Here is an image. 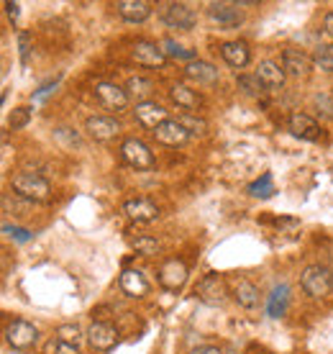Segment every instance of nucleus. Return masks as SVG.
I'll list each match as a JSON object with an SVG mask.
<instances>
[{
	"label": "nucleus",
	"mask_w": 333,
	"mask_h": 354,
	"mask_svg": "<svg viewBox=\"0 0 333 354\" xmlns=\"http://www.w3.org/2000/svg\"><path fill=\"white\" fill-rule=\"evenodd\" d=\"M190 354H223L218 349V346H198V349H193Z\"/></svg>",
	"instance_id": "nucleus-42"
},
{
	"label": "nucleus",
	"mask_w": 333,
	"mask_h": 354,
	"mask_svg": "<svg viewBox=\"0 0 333 354\" xmlns=\"http://www.w3.org/2000/svg\"><path fill=\"white\" fill-rule=\"evenodd\" d=\"M28 118H31V111L28 108H16L13 113H10V129H21V126L28 124Z\"/></svg>",
	"instance_id": "nucleus-38"
},
{
	"label": "nucleus",
	"mask_w": 333,
	"mask_h": 354,
	"mask_svg": "<svg viewBox=\"0 0 333 354\" xmlns=\"http://www.w3.org/2000/svg\"><path fill=\"white\" fill-rule=\"evenodd\" d=\"M126 93L129 97H136V100H144V97H149L154 93V85H151L146 77H131V80L126 82ZM146 103V100H144Z\"/></svg>",
	"instance_id": "nucleus-26"
},
{
	"label": "nucleus",
	"mask_w": 333,
	"mask_h": 354,
	"mask_svg": "<svg viewBox=\"0 0 333 354\" xmlns=\"http://www.w3.org/2000/svg\"><path fill=\"white\" fill-rule=\"evenodd\" d=\"M3 8H6V13L10 16V21H16L18 8H21V6H18V3H10V0H6V3H3Z\"/></svg>",
	"instance_id": "nucleus-41"
},
{
	"label": "nucleus",
	"mask_w": 333,
	"mask_h": 354,
	"mask_svg": "<svg viewBox=\"0 0 333 354\" xmlns=\"http://www.w3.org/2000/svg\"><path fill=\"white\" fill-rule=\"evenodd\" d=\"M226 280L220 277V274H205L200 280V285H198V298H200L202 303H208V306H220V303L226 301Z\"/></svg>",
	"instance_id": "nucleus-7"
},
{
	"label": "nucleus",
	"mask_w": 333,
	"mask_h": 354,
	"mask_svg": "<svg viewBox=\"0 0 333 354\" xmlns=\"http://www.w3.org/2000/svg\"><path fill=\"white\" fill-rule=\"evenodd\" d=\"M54 139H57L61 147H67V149H75V147H79V136L72 131V129H64V126L54 131Z\"/></svg>",
	"instance_id": "nucleus-32"
},
{
	"label": "nucleus",
	"mask_w": 333,
	"mask_h": 354,
	"mask_svg": "<svg viewBox=\"0 0 333 354\" xmlns=\"http://www.w3.org/2000/svg\"><path fill=\"white\" fill-rule=\"evenodd\" d=\"M205 13L213 24L223 28H238L244 24V13H241V3H208Z\"/></svg>",
	"instance_id": "nucleus-3"
},
{
	"label": "nucleus",
	"mask_w": 333,
	"mask_h": 354,
	"mask_svg": "<svg viewBox=\"0 0 333 354\" xmlns=\"http://www.w3.org/2000/svg\"><path fill=\"white\" fill-rule=\"evenodd\" d=\"M10 185H13L18 198H26V201H34V203H46L49 195H52L49 183L41 175H36V172H18V175H13Z\"/></svg>",
	"instance_id": "nucleus-1"
},
{
	"label": "nucleus",
	"mask_w": 333,
	"mask_h": 354,
	"mask_svg": "<svg viewBox=\"0 0 333 354\" xmlns=\"http://www.w3.org/2000/svg\"><path fill=\"white\" fill-rule=\"evenodd\" d=\"M220 57H223L231 67H236V70L246 67V64H249V59H251L249 46H246L244 41H226V44L220 46Z\"/></svg>",
	"instance_id": "nucleus-23"
},
{
	"label": "nucleus",
	"mask_w": 333,
	"mask_h": 354,
	"mask_svg": "<svg viewBox=\"0 0 333 354\" xmlns=\"http://www.w3.org/2000/svg\"><path fill=\"white\" fill-rule=\"evenodd\" d=\"M313 106L318 108V113H321V115H325V118H333V97L316 95V97H313Z\"/></svg>",
	"instance_id": "nucleus-36"
},
{
	"label": "nucleus",
	"mask_w": 333,
	"mask_h": 354,
	"mask_svg": "<svg viewBox=\"0 0 333 354\" xmlns=\"http://www.w3.org/2000/svg\"><path fill=\"white\" fill-rule=\"evenodd\" d=\"M57 339L59 342H64V344H70L77 349L79 342H82V331H79L77 324H61L59 328H57Z\"/></svg>",
	"instance_id": "nucleus-28"
},
{
	"label": "nucleus",
	"mask_w": 333,
	"mask_h": 354,
	"mask_svg": "<svg viewBox=\"0 0 333 354\" xmlns=\"http://www.w3.org/2000/svg\"><path fill=\"white\" fill-rule=\"evenodd\" d=\"M159 283L166 290H180L187 283V267H184L182 259H166L164 265L159 267Z\"/></svg>",
	"instance_id": "nucleus-8"
},
{
	"label": "nucleus",
	"mask_w": 333,
	"mask_h": 354,
	"mask_svg": "<svg viewBox=\"0 0 333 354\" xmlns=\"http://www.w3.org/2000/svg\"><path fill=\"white\" fill-rule=\"evenodd\" d=\"M133 115H136V121H139L144 129H151V131H157L159 126L164 124V121H169L166 118V111L159 103H139V106L133 108Z\"/></svg>",
	"instance_id": "nucleus-14"
},
{
	"label": "nucleus",
	"mask_w": 333,
	"mask_h": 354,
	"mask_svg": "<svg viewBox=\"0 0 333 354\" xmlns=\"http://www.w3.org/2000/svg\"><path fill=\"white\" fill-rule=\"evenodd\" d=\"M256 77L264 85V90H280L285 85V70L277 62H269V59H264L256 67Z\"/></svg>",
	"instance_id": "nucleus-20"
},
{
	"label": "nucleus",
	"mask_w": 333,
	"mask_h": 354,
	"mask_svg": "<svg viewBox=\"0 0 333 354\" xmlns=\"http://www.w3.org/2000/svg\"><path fill=\"white\" fill-rule=\"evenodd\" d=\"M154 136H157L159 144H166V147H182V144L190 139V131H187L177 118H169V121H164V124L154 131Z\"/></svg>",
	"instance_id": "nucleus-16"
},
{
	"label": "nucleus",
	"mask_w": 333,
	"mask_h": 354,
	"mask_svg": "<svg viewBox=\"0 0 333 354\" xmlns=\"http://www.w3.org/2000/svg\"><path fill=\"white\" fill-rule=\"evenodd\" d=\"M313 67V59L307 57L303 49H285L282 54V70L292 75V77H307Z\"/></svg>",
	"instance_id": "nucleus-13"
},
{
	"label": "nucleus",
	"mask_w": 333,
	"mask_h": 354,
	"mask_svg": "<svg viewBox=\"0 0 333 354\" xmlns=\"http://www.w3.org/2000/svg\"><path fill=\"white\" fill-rule=\"evenodd\" d=\"M36 339H39V328L34 324H28V321H13L8 324L6 328V342H8L13 349H28V346L36 344Z\"/></svg>",
	"instance_id": "nucleus-5"
},
{
	"label": "nucleus",
	"mask_w": 333,
	"mask_h": 354,
	"mask_svg": "<svg viewBox=\"0 0 333 354\" xmlns=\"http://www.w3.org/2000/svg\"><path fill=\"white\" fill-rule=\"evenodd\" d=\"M44 354H77V349H75V346H70V344H64V342H59V339L54 337V339H49V342H46Z\"/></svg>",
	"instance_id": "nucleus-34"
},
{
	"label": "nucleus",
	"mask_w": 333,
	"mask_h": 354,
	"mask_svg": "<svg viewBox=\"0 0 333 354\" xmlns=\"http://www.w3.org/2000/svg\"><path fill=\"white\" fill-rule=\"evenodd\" d=\"M115 8L129 24H144L151 16V3L146 0H121V3H115Z\"/></svg>",
	"instance_id": "nucleus-19"
},
{
	"label": "nucleus",
	"mask_w": 333,
	"mask_h": 354,
	"mask_svg": "<svg viewBox=\"0 0 333 354\" xmlns=\"http://www.w3.org/2000/svg\"><path fill=\"white\" fill-rule=\"evenodd\" d=\"M123 211H126V216H129L131 221H139V223H149V221H157L159 218L157 203L149 201V198H133V201H126Z\"/></svg>",
	"instance_id": "nucleus-12"
},
{
	"label": "nucleus",
	"mask_w": 333,
	"mask_h": 354,
	"mask_svg": "<svg viewBox=\"0 0 333 354\" xmlns=\"http://www.w3.org/2000/svg\"><path fill=\"white\" fill-rule=\"evenodd\" d=\"M180 124H182L190 133H202L205 129H208V124H205L202 118H195V115H190V113H184L182 118H180Z\"/></svg>",
	"instance_id": "nucleus-35"
},
{
	"label": "nucleus",
	"mask_w": 333,
	"mask_h": 354,
	"mask_svg": "<svg viewBox=\"0 0 333 354\" xmlns=\"http://www.w3.org/2000/svg\"><path fill=\"white\" fill-rule=\"evenodd\" d=\"M184 77L198 82V85H216L218 82V70L211 62H190L184 67Z\"/></svg>",
	"instance_id": "nucleus-21"
},
{
	"label": "nucleus",
	"mask_w": 333,
	"mask_h": 354,
	"mask_svg": "<svg viewBox=\"0 0 333 354\" xmlns=\"http://www.w3.org/2000/svg\"><path fill=\"white\" fill-rule=\"evenodd\" d=\"M164 54H169V57H175V59H193L195 57V52L193 49H184V46H180V44H175L172 39H166L164 41Z\"/></svg>",
	"instance_id": "nucleus-33"
},
{
	"label": "nucleus",
	"mask_w": 333,
	"mask_h": 354,
	"mask_svg": "<svg viewBox=\"0 0 333 354\" xmlns=\"http://www.w3.org/2000/svg\"><path fill=\"white\" fill-rule=\"evenodd\" d=\"M18 54H21V62L28 64V54H31V34H26V31L18 34Z\"/></svg>",
	"instance_id": "nucleus-37"
},
{
	"label": "nucleus",
	"mask_w": 333,
	"mask_h": 354,
	"mask_svg": "<svg viewBox=\"0 0 333 354\" xmlns=\"http://www.w3.org/2000/svg\"><path fill=\"white\" fill-rule=\"evenodd\" d=\"M162 21L169 28H180V31H190L195 26V10L184 3H164L162 6Z\"/></svg>",
	"instance_id": "nucleus-4"
},
{
	"label": "nucleus",
	"mask_w": 333,
	"mask_h": 354,
	"mask_svg": "<svg viewBox=\"0 0 333 354\" xmlns=\"http://www.w3.org/2000/svg\"><path fill=\"white\" fill-rule=\"evenodd\" d=\"M85 131L95 139V142H111L121 133V124L115 118H108V115H93L85 124Z\"/></svg>",
	"instance_id": "nucleus-9"
},
{
	"label": "nucleus",
	"mask_w": 333,
	"mask_h": 354,
	"mask_svg": "<svg viewBox=\"0 0 333 354\" xmlns=\"http://www.w3.org/2000/svg\"><path fill=\"white\" fill-rule=\"evenodd\" d=\"M121 290L126 292L129 298H141L144 292L149 290V283H146V277H144L139 270H123Z\"/></svg>",
	"instance_id": "nucleus-24"
},
{
	"label": "nucleus",
	"mask_w": 333,
	"mask_h": 354,
	"mask_svg": "<svg viewBox=\"0 0 333 354\" xmlns=\"http://www.w3.org/2000/svg\"><path fill=\"white\" fill-rule=\"evenodd\" d=\"M287 126L298 139H305V142H318L321 139V126H318L316 118H310L307 113H292Z\"/></svg>",
	"instance_id": "nucleus-15"
},
{
	"label": "nucleus",
	"mask_w": 333,
	"mask_h": 354,
	"mask_svg": "<svg viewBox=\"0 0 333 354\" xmlns=\"http://www.w3.org/2000/svg\"><path fill=\"white\" fill-rule=\"evenodd\" d=\"M313 64H316L318 70L323 72H333V46H325L321 44L313 54Z\"/></svg>",
	"instance_id": "nucleus-30"
},
{
	"label": "nucleus",
	"mask_w": 333,
	"mask_h": 354,
	"mask_svg": "<svg viewBox=\"0 0 333 354\" xmlns=\"http://www.w3.org/2000/svg\"><path fill=\"white\" fill-rule=\"evenodd\" d=\"M57 82H59V80L46 82L44 88H41V90H39V93H36V95H34V100H36V103H39V100H44V97L49 95V93H54V88H57Z\"/></svg>",
	"instance_id": "nucleus-39"
},
{
	"label": "nucleus",
	"mask_w": 333,
	"mask_h": 354,
	"mask_svg": "<svg viewBox=\"0 0 333 354\" xmlns=\"http://www.w3.org/2000/svg\"><path fill=\"white\" fill-rule=\"evenodd\" d=\"M249 195H254V198H272L274 195L272 175H269V172H264L259 180H254V183L249 185Z\"/></svg>",
	"instance_id": "nucleus-27"
},
{
	"label": "nucleus",
	"mask_w": 333,
	"mask_h": 354,
	"mask_svg": "<svg viewBox=\"0 0 333 354\" xmlns=\"http://www.w3.org/2000/svg\"><path fill=\"white\" fill-rule=\"evenodd\" d=\"M169 97H172V103L175 106H180L182 111H198V108L202 106L200 95L195 93V90H190L187 85H182V82H177V85H172V90H169Z\"/></svg>",
	"instance_id": "nucleus-22"
},
{
	"label": "nucleus",
	"mask_w": 333,
	"mask_h": 354,
	"mask_svg": "<svg viewBox=\"0 0 333 354\" xmlns=\"http://www.w3.org/2000/svg\"><path fill=\"white\" fill-rule=\"evenodd\" d=\"M3 231L10 234V236H16L18 241H28V231H23V229H16V226L10 229V226H3Z\"/></svg>",
	"instance_id": "nucleus-40"
},
{
	"label": "nucleus",
	"mask_w": 333,
	"mask_h": 354,
	"mask_svg": "<svg viewBox=\"0 0 333 354\" xmlns=\"http://www.w3.org/2000/svg\"><path fill=\"white\" fill-rule=\"evenodd\" d=\"M133 62L141 64V67H162L166 62V54L164 49H159L157 44L151 41H136L131 49Z\"/></svg>",
	"instance_id": "nucleus-11"
},
{
	"label": "nucleus",
	"mask_w": 333,
	"mask_h": 354,
	"mask_svg": "<svg viewBox=\"0 0 333 354\" xmlns=\"http://www.w3.org/2000/svg\"><path fill=\"white\" fill-rule=\"evenodd\" d=\"M287 301H289V288L287 285H277L272 290V298H269V316H274V319L285 316Z\"/></svg>",
	"instance_id": "nucleus-25"
},
{
	"label": "nucleus",
	"mask_w": 333,
	"mask_h": 354,
	"mask_svg": "<svg viewBox=\"0 0 333 354\" xmlns=\"http://www.w3.org/2000/svg\"><path fill=\"white\" fill-rule=\"evenodd\" d=\"M131 247L136 249L139 254H144V257H151V254L159 252V241L151 239V236H136V239L131 241Z\"/></svg>",
	"instance_id": "nucleus-31"
},
{
	"label": "nucleus",
	"mask_w": 333,
	"mask_h": 354,
	"mask_svg": "<svg viewBox=\"0 0 333 354\" xmlns=\"http://www.w3.org/2000/svg\"><path fill=\"white\" fill-rule=\"evenodd\" d=\"M95 95H97V100L106 108H111V111H123V108L129 106V93L123 88H118L115 82H97Z\"/></svg>",
	"instance_id": "nucleus-10"
},
{
	"label": "nucleus",
	"mask_w": 333,
	"mask_h": 354,
	"mask_svg": "<svg viewBox=\"0 0 333 354\" xmlns=\"http://www.w3.org/2000/svg\"><path fill=\"white\" fill-rule=\"evenodd\" d=\"M323 26H325V31H328V34L333 36V13H328V16H325Z\"/></svg>",
	"instance_id": "nucleus-43"
},
{
	"label": "nucleus",
	"mask_w": 333,
	"mask_h": 354,
	"mask_svg": "<svg viewBox=\"0 0 333 354\" xmlns=\"http://www.w3.org/2000/svg\"><path fill=\"white\" fill-rule=\"evenodd\" d=\"M88 342L93 349H97V352H108V349H113L115 346L118 334H115V328L111 326V324H100V321H95L88 331Z\"/></svg>",
	"instance_id": "nucleus-17"
},
{
	"label": "nucleus",
	"mask_w": 333,
	"mask_h": 354,
	"mask_svg": "<svg viewBox=\"0 0 333 354\" xmlns=\"http://www.w3.org/2000/svg\"><path fill=\"white\" fill-rule=\"evenodd\" d=\"M231 295H234V301L246 310H251L259 306V290H256V285L249 283L246 277H236V280L231 283Z\"/></svg>",
	"instance_id": "nucleus-18"
},
{
	"label": "nucleus",
	"mask_w": 333,
	"mask_h": 354,
	"mask_svg": "<svg viewBox=\"0 0 333 354\" xmlns=\"http://www.w3.org/2000/svg\"><path fill=\"white\" fill-rule=\"evenodd\" d=\"M236 82H238V90H241L244 95H249V97H259V95H262L264 85L259 82V77H256V75H241Z\"/></svg>",
	"instance_id": "nucleus-29"
},
{
	"label": "nucleus",
	"mask_w": 333,
	"mask_h": 354,
	"mask_svg": "<svg viewBox=\"0 0 333 354\" xmlns=\"http://www.w3.org/2000/svg\"><path fill=\"white\" fill-rule=\"evenodd\" d=\"M121 154H123V160L136 169L154 167V154H151L149 147H146L144 142H139V139H126L121 147Z\"/></svg>",
	"instance_id": "nucleus-6"
},
{
	"label": "nucleus",
	"mask_w": 333,
	"mask_h": 354,
	"mask_svg": "<svg viewBox=\"0 0 333 354\" xmlns=\"http://www.w3.org/2000/svg\"><path fill=\"white\" fill-rule=\"evenodd\" d=\"M300 285L310 298H325L333 290V272L325 265H310L300 274Z\"/></svg>",
	"instance_id": "nucleus-2"
}]
</instances>
